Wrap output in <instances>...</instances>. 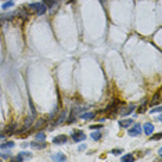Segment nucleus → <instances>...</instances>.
I'll list each match as a JSON object with an SVG mask.
<instances>
[{"label": "nucleus", "instance_id": "f257e3e1", "mask_svg": "<svg viewBox=\"0 0 162 162\" xmlns=\"http://www.w3.org/2000/svg\"><path fill=\"white\" fill-rule=\"evenodd\" d=\"M29 8H31L32 11H35V14H37V15H42V14H44L47 11L46 4L42 3V1H39V3H31V4H29Z\"/></svg>", "mask_w": 162, "mask_h": 162}, {"label": "nucleus", "instance_id": "f03ea898", "mask_svg": "<svg viewBox=\"0 0 162 162\" xmlns=\"http://www.w3.org/2000/svg\"><path fill=\"white\" fill-rule=\"evenodd\" d=\"M33 123H35V116H28L25 119V123H24V126H22V129L20 132H17L18 135H22V133H25V132H28L29 129H31L32 126H33Z\"/></svg>", "mask_w": 162, "mask_h": 162}, {"label": "nucleus", "instance_id": "7ed1b4c3", "mask_svg": "<svg viewBox=\"0 0 162 162\" xmlns=\"http://www.w3.org/2000/svg\"><path fill=\"white\" fill-rule=\"evenodd\" d=\"M72 140L75 143H80V141L86 140V135H85L82 130H75L72 132Z\"/></svg>", "mask_w": 162, "mask_h": 162}, {"label": "nucleus", "instance_id": "20e7f679", "mask_svg": "<svg viewBox=\"0 0 162 162\" xmlns=\"http://www.w3.org/2000/svg\"><path fill=\"white\" fill-rule=\"evenodd\" d=\"M130 127V126H129ZM129 136H132V137H136V136H139V135H141V125H139V123H136V125L133 126V127H130L129 129Z\"/></svg>", "mask_w": 162, "mask_h": 162}, {"label": "nucleus", "instance_id": "39448f33", "mask_svg": "<svg viewBox=\"0 0 162 162\" xmlns=\"http://www.w3.org/2000/svg\"><path fill=\"white\" fill-rule=\"evenodd\" d=\"M17 130H18V123H17V122H13V123H10L8 126H6V127H4V133H6V135H13V133H17Z\"/></svg>", "mask_w": 162, "mask_h": 162}, {"label": "nucleus", "instance_id": "423d86ee", "mask_svg": "<svg viewBox=\"0 0 162 162\" xmlns=\"http://www.w3.org/2000/svg\"><path fill=\"white\" fill-rule=\"evenodd\" d=\"M67 140H68V137L65 136V135H58V136L53 137V143L57 144V146H60V144H65Z\"/></svg>", "mask_w": 162, "mask_h": 162}, {"label": "nucleus", "instance_id": "0eeeda50", "mask_svg": "<svg viewBox=\"0 0 162 162\" xmlns=\"http://www.w3.org/2000/svg\"><path fill=\"white\" fill-rule=\"evenodd\" d=\"M67 116H68V112H67V111H61V112H60V115L57 116V119H56V122L53 123V126H56V125H60V123H63L64 120L67 119Z\"/></svg>", "mask_w": 162, "mask_h": 162}, {"label": "nucleus", "instance_id": "6e6552de", "mask_svg": "<svg viewBox=\"0 0 162 162\" xmlns=\"http://www.w3.org/2000/svg\"><path fill=\"white\" fill-rule=\"evenodd\" d=\"M143 132L146 133L147 136H151L152 133H154V125H152V123H150V122L144 123V126H143Z\"/></svg>", "mask_w": 162, "mask_h": 162}, {"label": "nucleus", "instance_id": "1a4fd4ad", "mask_svg": "<svg viewBox=\"0 0 162 162\" xmlns=\"http://www.w3.org/2000/svg\"><path fill=\"white\" fill-rule=\"evenodd\" d=\"M17 15L20 17L21 20H28V18H29V13H28V8H25V7L20 8V10H18V13H17Z\"/></svg>", "mask_w": 162, "mask_h": 162}, {"label": "nucleus", "instance_id": "9d476101", "mask_svg": "<svg viewBox=\"0 0 162 162\" xmlns=\"http://www.w3.org/2000/svg\"><path fill=\"white\" fill-rule=\"evenodd\" d=\"M135 108H136V105H135V104H130L129 107H126L125 110H122V111H120V115H122V116H127V115H130L132 112L135 111Z\"/></svg>", "mask_w": 162, "mask_h": 162}, {"label": "nucleus", "instance_id": "9b49d317", "mask_svg": "<svg viewBox=\"0 0 162 162\" xmlns=\"http://www.w3.org/2000/svg\"><path fill=\"white\" fill-rule=\"evenodd\" d=\"M43 3L46 4L47 8H51V10H53V8H57V7H58V0H44Z\"/></svg>", "mask_w": 162, "mask_h": 162}, {"label": "nucleus", "instance_id": "f8f14e48", "mask_svg": "<svg viewBox=\"0 0 162 162\" xmlns=\"http://www.w3.org/2000/svg\"><path fill=\"white\" fill-rule=\"evenodd\" d=\"M47 144L44 143V140H37V141H32L31 143V147H33V148H44Z\"/></svg>", "mask_w": 162, "mask_h": 162}, {"label": "nucleus", "instance_id": "ddd939ff", "mask_svg": "<svg viewBox=\"0 0 162 162\" xmlns=\"http://www.w3.org/2000/svg\"><path fill=\"white\" fill-rule=\"evenodd\" d=\"M46 123H47V119H39L37 120V123L36 125H35V127H33V129H35V130H39V129H43V127H44V126H46Z\"/></svg>", "mask_w": 162, "mask_h": 162}, {"label": "nucleus", "instance_id": "4468645a", "mask_svg": "<svg viewBox=\"0 0 162 162\" xmlns=\"http://www.w3.org/2000/svg\"><path fill=\"white\" fill-rule=\"evenodd\" d=\"M130 125H133V119H122V120H119V126H120V127H129Z\"/></svg>", "mask_w": 162, "mask_h": 162}, {"label": "nucleus", "instance_id": "2eb2a0df", "mask_svg": "<svg viewBox=\"0 0 162 162\" xmlns=\"http://www.w3.org/2000/svg\"><path fill=\"white\" fill-rule=\"evenodd\" d=\"M159 101H161V94H159V92H158V93L154 96V99L150 101V105H151V107L152 105H158L159 104Z\"/></svg>", "mask_w": 162, "mask_h": 162}, {"label": "nucleus", "instance_id": "dca6fc26", "mask_svg": "<svg viewBox=\"0 0 162 162\" xmlns=\"http://www.w3.org/2000/svg\"><path fill=\"white\" fill-rule=\"evenodd\" d=\"M14 147V141H7V143H3L0 146V150H4V148H13Z\"/></svg>", "mask_w": 162, "mask_h": 162}, {"label": "nucleus", "instance_id": "f3484780", "mask_svg": "<svg viewBox=\"0 0 162 162\" xmlns=\"http://www.w3.org/2000/svg\"><path fill=\"white\" fill-rule=\"evenodd\" d=\"M80 118L82 119H92V118H94V112H85V114H82L80 115Z\"/></svg>", "mask_w": 162, "mask_h": 162}, {"label": "nucleus", "instance_id": "a211bd4d", "mask_svg": "<svg viewBox=\"0 0 162 162\" xmlns=\"http://www.w3.org/2000/svg\"><path fill=\"white\" fill-rule=\"evenodd\" d=\"M146 108H147V100H144L143 104L140 105V108L137 110V112H139V114H144V112H146Z\"/></svg>", "mask_w": 162, "mask_h": 162}, {"label": "nucleus", "instance_id": "6ab92c4d", "mask_svg": "<svg viewBox=\"0 0 162 162\" xmlns=\"http://www.w3.org/2000/svg\"><path fill=\"white\" fill-rule=\"evenodd\" d=\"M53 159H54V161H65L67 157H65L64 154H57V155H53Z\"/></svg>", "mask_w": 162, "mask_h": 162}, {"label": "nucleus", "instance_id": "aec40b11", "mask_svg": "<svg viewBox=\"0 0 162 162\" xmlns=\"http://www.w3.org/2000/svg\"><path fill=\"white\" fill-rule=\"evenodd\" d=\"M122 161L123 162H132V161H135V157H133L132 154H127V155H123V157H122Z\"/></svg>", "mask_w": 162, "mask_h": 162}, {"label": "nucleus", "instance_id": "412c9836", "mask_svg": "<svg viewBox=\"0 0 162 162\" xmlns=\"http://www.w3.org/2000/svg\"><path fill=\"white\" fill-rule=\"evenodd\" d=\"M13 6H14V1H13V0H10V1H6L4 4L1 6V8H3V10H7L8 7H13Z\"/></svg>", "mask_w": 162, "mask_h": 162}, {"label": "nucleus", "instance_id": "4be33fe9", "mask_svg": "<svg viewBox=\"0 0 162 162\" xmlns=\"http://www.w3.org/2000/svg\"><path fill=\"white\" fill-rule=\"evenodd\" d=\"M92 139H93V140H100V139H101V133H100V132H93V133H92Z\"/></svg>", "mask_w": 162, "mask_h": 162}, {"label": "nucleus", "instance_id": "5701e85b", "mask_svg": "<svg viewBox=\"0 0 162 162\" xmlns=\"http://www.w3.org/2000/svg\"><path fill=\"white\" fill-rule=\"evenodd\" d=\"M46 139V135L43 133V132H39V133H36V140H44Z\"/></svg>", "mask_w": 162, "mask_h": 162}, {"label": "nucleus", "instance_id": "b1692460", "mask_svg": "<svg viewBox=\"0 0 162 162\" xmlns=\"http://www.w3.org/2000/svg\"><path fill=\"white\" fill-rule=\"evenodd\" d=\"M162 108H161V105L158 104L155 108H151V114H158V112H161Z\"/></svg>", "mask_w": 162, "mask_h": 162}, {"label": "nucleus", "instance_id": "393cba45", "mask_svg": "<svg viewBox=\"0 0 162 162\" xmlns=\"http://www.w3.org/2000/svg\"><path fill=\"white\" fill-rule=\"evenodd\" d=\"M161 137H162V135L161 133H155V135H152V140H161Z\"/></svg>", "mask_w": 162, "mask_h": 162}, {"label": "nucleus", "instance_id": "a878e982", "mask_svg": "<svg viewBox=\"0 0 162 162\" xmlns=\"http://www.w3.org/2000/svg\"><path fill=\"white\" fill-rule=\"evenodd\" d=\"M111 152H112L114 155H120V154L123 152V150H120V148H119V150H112V151H111Z\"/></svg>", "mask_w": 162, "mask_h": 162}, {"label": "nucleus", "instance_id": "bb28decb", "mask_svg": "<svg viewBox=\"0 0 162 162\" xmlns=\"http://www.w3.org/2000/svg\"><path fill=\"white\" fill-rule=\"evenodd\" d=\"M21 155H22L24 158H26V157H31L32 154H31V152H26V151H24V152H21Z\"/></svg>", "mask_w": 162, "mask_h": 162}, {"label": "nucleus", "instance_id": "cd10ccee", "mask_svg": "<svg viewBox=\"0 0 162 162\" xmlns=\"http://www.w3.org/2000/svg\"><path fill=\"white\" fill-rule=\"evenodd\" d=\"M103 127V125H92L90 126V129H101Z\"/></svg>", "mask_w": 162, "mask_h": 162}, {"label": "nucleus", "instance_id": "c85d7f7f", "mask_svg": "<svg viewBox=\"0 0 162 162\" xmlns=\"http://www.w3.org/2000/svg\"><path fill=\"white\" fill-rule=\"evenodd\" d=\"M14 159H15V161H20V162H21V161H24V157H22L21 154H18V157L14 158Z\"/></svg>", "mask_w": 162, "mask_h": 162}]
</instances>
